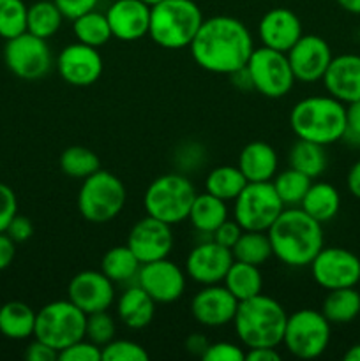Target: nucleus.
Segmentation results:
<instances>
[{
  "label": "nucleus",
  "instance_id": "603ef678",
  "mask_svg": "<svg viewBox=\"0 0 360 361\" xmlns=\"http://www.w3.org/2000/svg\"><path fill=\"white\" fill-rule=\"evenodd\" d=\"M186 351L189 353L191 356H198V358H203L205 351L210 345V341L205 337L203 334H191L189 337L186 338Z\"/></svg>",
  "mask_w": 360,
  "mask_h": 361
},
{
  "label": "nucleus",
  "instance_id": "6e6d98bb",
  "mask_svg": "<svg viewBox=\"0 0 360 361\" xmlns=\"http://www.w3.org/2000/svg\"><path fill=\"white\" fill-rule=\"evenodd\" d=\"M339 6L349 14H359L360 16V0H337Z\"/></svg>",
  "mask_w": 360,
  "mask_h": 361
},
{
  "label": "nucleus",
  "instance_id": "de8ad7c7",
  "mask_svg": "<svg viewBox=\"0 0 360 361\" xmlns=\"http://www.w3.org/2000/svg\"><path fill=\"white\" fill-rule=\"evenodd\" d=\"M53 2L56 4L64 18L73 21L74 18L81 16L88 11H94L97 7L99 0H53Z\"/></svg>",
  "mask_w": 360,
  "mask_h": 361
},
{
  "label": "nucleus",
  "instance_id": "4d7b16f0",
  "mask_svg": "<svg viewBox=\"0 0 360 361\" xmlns=\"http://www.w3.org/2000/svg\"><path fill=\"white\" fill-rule=\"evenodd\" d=\"M344 361H360V344L352 345V348L344 353Z\"/></svg>",
  "mask_w": 360,
  "mask_h": 361
},
{
  "label": "nucleus",
  "instance_id": "bb28decb",
  "mask_svg": "<svg viewBox=\"0 0 360 361\" xmlns=\"http://www.w3.org/2000/svg\"><path fill=\"white\" fill-rule=\"evenodd\" d=\"M300 208H302L307 215H311L314 221L325 224V222L332 221V219L339 214V208H341V196H339V190L335 189L332 183H311L309 190H307L302 203H300Z\"/></svg>",
  "mask_w": 360,
  "mask_h": 361
},
{
  "label": "nucleus",
  "instance_id": "a211bd4d",
  "mask_svg": "<svg viewBox=\"0 0 360 361\" xmlns=\"http://www.w3.org/2000/svg\"><path fill=\"white\" fill-rule=\"evenodd\" d=\"M102 56L97 48L73 42L56 56V71L66 83L73 87H90L102 74Z\"/></svg>",
  "mask_w": 360,
  "mask_h": 361
},
{
  "label": "nucleus",
  "instance_id": "393cba45",
  "mask_svg": "<svg viewBox=\"0 0 360 361\" xmlns=\"http://www.w3.org/2000/svg\"><path fill=\"white\" fill-rule=\"evenodd\" d=\"M155 302L140 286H131L116 300V316L131 330H141L154 319Z\"/></svg>",
  "mask_w": 360,
  "mask_h": 361
},
{
  "label": "nucleus",
  "instance_id": "a18cd8bd",
  "mask_svg": "<svg viewBox=\"0 0 360 361\" xmlns=\"http://www.w3.org/2000/svg\"><path fill=\"white\" fill-rule=\"evenodd\" d=\"M342 140L360 145V101L346 104V129Z\"/></svg>",
  "mask_w": 360,
  "mask_h": 361
},
{
  "label": "nucleus",
  "instance_id": "0eeeda50",
  "mask_svg": "<svg viewBox=\"0 0 360 361\" xmlns=\"http://www.w3.org/2000/svg\"><path fill=\"white\" fill-rule=\"evenodd\" d=\"M194 197L196 190L187 176L180 173H168L152 180L145 190L143 207L147 215L175 226L187 221Z\"/></svg>",
  "mask_w": 360,
  "mask_h": 361
},
{
  "label": "nucleus",
  "instance_id": "5fc2aeb1",
  "mask_svg": "<svg viewBox=\"0 0 360 361\" xmlns=\"http://www.w3.org/2000/svg\"><path fill=\"white\" fill-rule=\"evenodd\" d=\"M346 185H348L349 194L356 200H360V161L349 168L348 176H346Z\"/></svg>",
  "mask_w": 360,
  "mask_h": 361
},
{
  "label": "nucleus",
  "instance_id": "7c9ffc66",
  "mask_svg": "<svg viewBox=\"0 0 360 361\" xmlns=\"http://www.w3.org/2000/svg\"><path fill=\"white\" fill-rule=\"evenodd\" d=\"M288 162L289 168L304 173L309 178H318L327 169L328 157L323 145L307 140H296V143L289 148Z\"/></svg>",
  "mask_w": 360,
  "mask_h": 361
},
{
  "label": "nucleus",
  "instance_id": "6ab92c4d",
  "mask_svg": "<svg viewBox=\"0 0 360 361\" xmlns=\"http://www.w3.org/2000/svg\"><path fill=\"white\" fill-rule=\"evenodd\" d=\"M67 300L85 314L108 310L115 302L113 282L102 271L83 270L71 279L67 286Z\"/></svg>",
  "mask_w": 360,
  "mask_h": 361
},
{
  "label": "nucleus",
  "instance_id": "b1692460",
  "mask_svg": "<svg viewBox=\"0 0 360 361\" xmlns=\"http://www.w3.org/2000/svg\"><path fill=\"white\" fill-rule=\"evenodd\" d=\"M236 166L247 182H272L277 175V154L265 141H251L240 152Z\"/></svg>",
  "mask_w": 360,
  "mask_h": 361
},
{
  "label": "nucleus",
  "instance_id": "9b49d317",
  "mask_svg": "<svg viewBox=\"0 0 360 361\" xmlns=\"http://www.w3.org/2000/svg\"><path fill=\"white\" fill-rule=\"evenodd\" d=\"M284 208L272 182H247L235 197L233 217L246 231H268Z\"/></svg>",
  "mask_w": 360,
  "mask_h": 361
},
{
  "label": "nucleus",
  "instance_id": "f8f14e48",
  "mask_svg": "<svg viewBox=\"0 0 360 361\" xmlns=\"http://www.w3.org/2000/svg\"><path fill=\"white\" fill-rule=\"evenodd\" d=\"M4 60L11 73L25 81L44 78L53 66V56L46 39L30 32L7 39L4 48Z\"/></svg>",
  "mask_w": 360,
  "mask_h": 361
},
{
  "label": "nucleus",
  "instance_id": "c9c22d12",
  "mask_svg": "<svg viewBox=\"0 0 360 361\" xmlns=\"http://www.w3.org/2000/svg\"><path fill=\"white\" fill-rule=\"evenodd\" d=\"M232 254L235 261L254 264V267H261L274 256L267 231H246V229L233 245Z\"/></svg>",
  "mask_w": 360,
  "mask_h": 361
},
{
  "label": "nucleus",
  "instance_id": "473e14b6",
  "mask_svg": "<svg viewBox=\"0 0 360 361\" xmlns=\"http://www.w3.org/2000/svg\"><path fill=\"white\" fill-rule=\"evenodd\" d=\"M247 185V178L239 166H217L205 178V190L222 201H235Z\"/></svg>",
  "mask_w": 360,
  "mask_h": 361
},
{
  "label": "nucleus",
  "instance_id": "1a4fd4ad",
  "mask_svg": "<svg viewBox=\"0 0 360 361\" xmlns=\"http://www.w3.org/2000/svg\"><path fill=\"white\" fill-rule=\"evenodd\" d=\"M330 344V323L321 310L300 309L286 319L282 345L300 360H314Z\"/></svg>",
  "mask_w": 360,
  "mask_h": 361
},
{
  "label": "nucleus",
  "instance_id": "49530a36",
  "mask_svg": "<svg viewBox=\"0 0 360 361\" xmlns=\"http://www.w3.org/2000/svg\"><path fill=\"white\" fill-rule=\"evenodd\" d=\"M242 231L244 229L240 228V224L235 221V219H233V221L226 219V221L222 222V224L219 226L214 233H212V240H214V242H217L219 245L233 249V245H235L236 240L240 238Z\"/></svg>",
  "mask_w": 360,
  "mask_h": 361
},
{
  "label": "nucleus",
  "instance_id": "f704fd0d",
  "mask_svg": "<svg viewBox=\"0 0 360 361\" xmlns=\"http://www.w3.org/2000/svg\"><path fill=\"white\" fill-rule=\"evenodd\" d=\"M73 34L78 42H83L92 48H101L113 37L106 13L102 14L95 9L74 18Z\"/></svg>",
  "mask_w": 360,
  "mask_h": 361
},
{
  "label": "nucleus",
  "instance_id": "c85d7f7f",
  "mask_svg": "<svg viewBox=\"0 0 360 361\" xmlns=\"http://www.w3.org/2000/svg\"><path fill=\"white\" fill-rule=\"evenodd\" d=\"M222 286L239 302L260 295L261 289H263V277H261L260 267L242 263V261H233L224 281H222Z\"/></svg>",
  "mask_w": 360,
  "mask_h": 361
},
{
  "label": "nucleus",
  "instance_id": "412c9836",
  "mask_svg": "<svg viewBox=\"0 0 360 361\" xmlns=\"http://www.w3.org/2000/svg\"><path fill=\"white\" fill-rule=\"evenodd\" d=\"M112 35L119 41L133 42L148 35L150 6L141 0H115L106 11Z\"/></svg>",
  "mask_w": 360,
  "mask_h": 361
},
{
  "label": "nucleus",
  "instance_id": "6e6552de",
  "mask_svg": "<svg viewBox=\"0 0 360 361\" xmlns=\"http://www.w3.org/2000/svg\"><path fill=\"white\" fill-rule=\"evenodd\" d=\"M87 314L78 309L71 300H56L46 303L35 314L34 337L46 342L56 351L85 338Z\"/></svg>",
  "mask_w": 360,
  "mask_h": 361
},
{
  "label": "nucleus",
  "instance_id": "39448f33",
  "mask_svg": "<svg viewBox=\"0 0 360 361\" xmlns=\"http://www.w3.org/2000/svg\"><path fill=\"white\" fill-rule=\"evenodd\" d=\"M203 20L194 0H161L150 7L148 35L164 49L189 48Z\"/></svg>",
  "mask_w": 360,
  "mask_h": 361
},
{
  "label": "nucleus",
  "instance_id": "20e7f679",
  "mask_svg": "<svg viewBox=\"0 0 360 361\" xmlns=\"http://www.w3.org/2000/svg\"><path fill=\"white\" fill-rule=\"evenodd\" d=\"M288 314L277 300L260 295L239 302L235 319V331L239 341L251 348H277L282 344Z\"/></svg>",
  "mask_w": 360,
  "mask_h": 361
},
{
  "label": "nucleus",
  "instance_id": "4be33fe9",
  "mask_svg": "<svg viewBox=\"0 0 360 361\" xmlns=\"http://www.w3.org/2000/svg\"><path fill=\"white\" fill-rule=\"evenodd\" d=\"M300 18L286 7H274L261 16L258 23V37L261 44L277 51H288L302 37Z\"/></svg>",
  "mask_w": 360,
  "mask_h": 361
},
{
  "label": "nucleus",
  "instance_id": "8fccbe9b",
  "mask_svg": "<svg viewBox=\"0 0 360 361\" xmlns=\"http://www.w3.org/2000/svg\"><path fill=\"white\" fill-rule=\"evenodd\" d=\"M23 356L28 361H56L59 360V351L46 344V342L35 338L34 342L27 345Z\"/></svg>",
  "mask_w": 360,
  "mask_h": 361
},
{
  "label": "nucleus",
  "instance_id": "aec40b11",
  "mask_svg": "<svg viewBox=\"0 0 360 361\" xmlns=\"http://www.w3.org/2000/svg\"><path fill=\"white\" fill-rule=\"evenodd\" d=\"M239 300L221 284L203 286L191 302V314L201 326L219 328L233 323Z\"/></svg>",
  "mask_w": 360,
  "mask_h": 361
},
{
  "label": "nucleus",
  "instance_id": "ea45409f",
  "mask_svg": "<svg viewBox=\"0 0 360 361\" xmlns=\"http://www.w3.org/2000/svg\"><path fill=\"white\" fill-rule=\"evenodd\" d=\"M115 319L109 316L108 310L88 314L87 323H85V338H88V341L94 342L95 345L102 349V345H106L115 338Z\"/></svg>",
  "mask_w": 360,
  "mask_h": 361
},
{
  "label": "nucleus",
  "instance_id": "79ce46f5",
  "mask_svg": "<svg viewBox=\"0 0 360 361\" xmlns=\"http://www.w3.org/2000/svg\"><path fill=\"white\" fill-rule=\"evenodd\" d=\"M60 361H102V349L88 338L74 342L59 353Z\"/></svg>",
  "mask_w": 360,
  "mask_h": 361
},
{
  "label": "nucleus",
  "instance_id": "423d86ee",
  "mask_svg": "<svg viewBox=\"0 0 360 361\" xmlns=\"http://www.w3.org/2000/svg\"><path fill=\"white\" fill-rule=\"evenodd\" d=\"M127 190L122 180L113 173L97 169L83 180L78 192V210L92 224L113 221L126 207Z\"/></svg>",
  "mask_w": 360,
  "mask_h": 361
},
{
  "label": "nucleus",
  "instance_id": "7ed1b4c3",
  "mask_svg": "<svg viewBox=\"0 0 360 361\" xmlns=\"http://www.w3.org/2000/svg\"><path fill=\"white\" fill-rule=\"evenodd\" d=\"M289 126L299 140L318 145L337 143L346 129V104L332 95H313L293 106Z\"/></svg>",
  "mask_w": 360,
  "mask_h": 361
},
{
  "label": "nucleus",
  "instance_id": "a19ab883",
  "mask_svg": "<svg viewBox=\"0 0 360 361\" xmlns=\"http://www.w3.org/2000/svg\"><path fill=\"white\" fill-rule=\"evenodd\" d=\"M148 353L141 344L133 341H115L102 345V361H147Z\"/></svg>",
  "mask_w": 360,
  "mask_h": 361
},
{
  "label": "nucleus",
  "instance_id": "09e8293b",
  "mask_svg": "<svg viewBox=\"0 0 360 361\" xmlns=\"http://www.w3.org/2000/svg\"><path fill=\"white\" fill-rule=\"evenodd\" d=\"M6 233L16 243H23L27 240H30L32 235H34V224H32V221L28 217L16 214L13 217V221L9 222V226H7Z\"/></svg>",
  "mask_w": 360,
  "mask_h": 361
},
{
  "label": "nucleus",
  "instance_id": "864d4df0",
  "mask_svg": "<svg viewBox=\"0 0 360 361\" xmlns=\"http://www.w3.org/2000/svg\"><path fill=\"white\" fill-rule=\"evenodd\" d=\"M246 361H281L277 348H251L246 353Z\"/></svg>",
  "mask_w": 360,
  "mask_h": 361
},
{
  "label": "nucleus",
  "instance_id": "5701e85b",
  "mask_svg": "<svg viewBox=\"0 0 360 361\" xmlns=\"http://www.w3.org/2000/svg\"><path fill=\"white\" fill-rule=\"evenodd\" d=\"M321 81L328 95L342 104L360 101V55L344 53L334 56Z\"/></svg>",
  "mask_w": 360,
  "mask_h": 361
},
{
  "label": "nucleus",
  "instance_id": "13d9d810",
  "mask_svg": "<svg viewBox=\"0 0 360 361\" xmlns=\"http://www.w3.org/2000/svg\"><path fill=\"white\" fill-rule=\"evenodd\" d=\"M141 2H145V4H147V6H155V4H159V2H161V0H141Z\"/></svg>",
  "mask_w": 360,
  "mask_h": 361
},
{
  "label": "nucleus",
  "instance_id": "f3484780",
  "mask_svg": "<svg viewBox=\"0 0 360 361\" xmlns=\"http://www.w3.org/2000/svg\"><path fill=\"white\" fill-rule=\"evenodd\" d=\"M127 247L133 250L141 264L164 259L173 249L172 226L150 215H145L131 228Z\"/></svg>",
  "mask_w": 360,
  "mask_h": 361
},
{
  "label": "nucleus",
  "instance_id": "c756f323",
  "mask_svg": "<svg viewBox=\"0 0 360 361\" xmlns=\"http://www.w3.org/2000/svg\"><path fill=\"white\" fill-rule=\"evenodd\" d=\"M321 312L330 324H348L360 314V293L355 288L332 289L325 296Z\"/></svg>",
  "mask_w": 360,
  "mask_h": 361
},
{
  "label": "nucleus",
  "instance_id": "2eb2a0df",
  "mask_svg": "<svg viewBox=\"0 0 360 361\" xmlns=\"http://www.w3.org/2000/svg\"><path fill=\"white\" fill-rule=\"evenodd\" d=\"M293 76L302 83H316L323 80L330 66L332 49L323 37L316 34H302V37L286 51Z\"/></svg>",
  "mask_w": 360,
  "mask_h": 361
},
{
  "label": "nucleus",
  "instance_id": "ddd939ff",
  "mask_svg": "<svg viewBox=\"0 0 360 361\" xmlns=\"http://www.w3.org/2000/svg\"><path fill=\"white\" fill-rule=\"evenodd\" d=\"M309 268L314 282L327 291L355 288L360 282L359 256L342 247H323Z\"/></svg>",
  "mask_w": 360,
  "mask_h": 361
},
{
  "label": "nucleus",
  "instance_id": "72a5a7b5",
  "mask_svg": "<svg viewBox=\"0 0 360 361\" xmlns=\"http://www.w3.org/2000/svg\"><path fill=\"white\" fill-rule=\"evenodd\" d=\"M64 14L56 7L53 0H39V2L28 6L27 11V32L46 39L56 34L62 27Z\"/></svg>",
  "mask_w": 360,
  "mask_h": 361
},
{
  "label": "nucleus",
  "instance_id": "37998d69",
  "mask_svg": "<svg viewBox=\"0 0 360 361\" xmlns=\"http://www.w3.org/2000/svg\"><path fill=\"white\" fill-rule=\"evenodd\" d=\"M203 361H246V351L233 342H210L205 351Z\"/></svg>",
  "mask_w": 360,
  "mask_h": 361
},
{
  "label": "nucleus",
  "instance_id": "9d476101",
  "mask_svg": "<svg viewBox=\"0 0 360 361\" xmlns=\"http://www.w3.org/2000/svg\"><path fill=\"white\" fill-rule=\"evenodd\" d=\"M251 88L268 99H281L289 94L295 85L292 66L284 51L267 48H254L246 66Z\"/></svg>",
  "mask_w": 360,
  "mask_h": 361
},
{
  "label": "nucleus",
  "instance_id": "2f4dec72",
  "mask_svg": "<svg viewBox=\"0 0 360 361\" xmlns=\"http://www.w3.org/2000/svg\"><path fill=\"white\" fill-rule=\"evenodd\" d=\"M140 267V259L127 245L113 247L101 259V271L113 284H124L136 279Z\"/></svg>",
  "mask_w": 360,
  "mask_h": 361
},
{
  "label": "nucleus",
  "instance_id": "a878e982",
  "mask_svg": "<svg viewBox=\"0 0 360 361\" xmlns=\"http://www.w3.org/2000/svg\"><path fill=\"white\" fill-rule=\"evenodd\" d=\"M226 219H228L226 201L219 200L205 190L203 194H196L194 197L187 221L193 224L196 231L203 233V235H212Z\"/></svg>",
  "mask_w": 360,
  "mask_h": 361
},
{
  "label": "nucleus",
  "instance_id": "4468645a",
  "mask_svg": "<svg viewBox=\"0 0 360 361\" xmlns=\"http://www.w3.org/2000/svg\"><path fill=\"white\" fill-rule=\"evenodd\" d=\"M186 271L168 257L143 263L136 282L155 303H173L186 291Z\"/></svg>",
  "mask_w": 360,
  "mask_h": 361
},
{
  "label": "nucleus",
  "instance_id": "cd10ccee",
  "mask_svg": "<svg viewBox=\"0 0 360 361\" xmlns=\"http://www.w3.org/2000/svg\"><path fill=\"white\" fill-rule=\"evenodd\" d=\"M35 314L23 302H7L0 307V334L11 341H25L34 335Z\"/></svg>",
  "mask_w": 360,
  "mask_h": 361
},
{
  "label": "nucleus",
  "instance_id": "e433bc0d",
  "mask_svg": "<svg viewBox=\"0 0 360 361\" xmlns=\"http://www.w3.org/2000/svg\"><path fill=\"white\" fill-rule=\"evenodd\" d=\"M60 169L64 175L71 176V178L85 180L92 173L101 169V161L90 148L74 145L60 154Z\"/></svg>",
  "mask_w": 360,
  "mask_h": 361
},
{
  "label": "nucleus",
  "instance_id": "c03bdc74",
  "mask_svg": "<svg viewBox=\"0 0 360 361\" xmlns=\"http://www.w3.org/2000/svg\"><path fill=\"white\" fill-rule=\"evenodd\" d=\"M18 214V200L9 185L0 182V233H6L7 226Z\"/></svg>",
  "mask_w": 360,
  "mask_h": 361
},
{
  "label": "nucleus",
  "instance_id": "dca6fc26",
  "mask_svg": "<svg viewBox=\"0 0 360 361\" xmlns=\"http://www.w3.org/2000/svg\"><path fill=\"white\" fill-rule=\"evenodd\" d=\"M232 249L207 240L191 249L186 259V275L201 286L221 284L233 263Z\"/></svg>",
  "mask_w": 360,
  "mask_h": 361
},
{
  "label": "nucleus",
  "instance_id": "58836bf2",
  "mask_svg": "<svg viewBox=\"0 0 360 361\" xmlns=\"http://www.w3.org/2000/svg\"><path fill=\"white\" fill-rule=\"evenodd\" d=\"M27 11L23 0H0V37L7 41L27 32Z\"/></svg>",
  "mask_w": 360,
  "mask_h": 361
},
{
  "label": "nucleus",
  "instance_id": "4c0bfd02",
  "mask_svg": "<svg viewBox=\"0 0 360 361\" xmlns=\"http://www.w3.org/2000/svg\"><path fill=\"white\" fill-rule=\"evenodd\" d=\"M311 183H313V178L293 168H288L272 178V185L284 207H300Z\"/></svg>",
  "mask_w": 360,
  "mask_h": 361
},
{
  "label": "nucleus",
  "instance_id": "f257e3e1",
  "mask_svg": "<svg viewBox=\"0 0 360 361\" xmlns=\"http://www.w3.org/2000/svg\"><path fill=\"white\" fill-rule=\"evenodd\" d=\"M189 48L201 69L232 76L246 69L254 51V41L249 28L236 18L212 16L203 20Z\"/></svg>",
  "mask_w": 360,
  "mask_h": 361
},
{
  "label": "nucleus",
  "instance_id": "f03ea898",
  "mask_svg": "<svg viewBox=\"0 0 360 361\" xmlns=\"http://www.w3.org/2000/svg\"><path fill=\"white\" fill-rule=\"evenodd\" d=\"M272 252L281 263L292 268L309 267L323 249V228L300 207H288L281 212L267 231Z\"/></svg>",
  "mask_w": 360,
  "mask_h": 361
},
{
  "label": "nucleus",
  "instance_id": "3c124183",
  "mask_svg": "<svg viewBox=\"0 0 360 361\" xmlns=\"http://www.w3.org/2000/svg\"><path fill=\"white\" fill-rule=\"evenodd\" d=\"M16 256V242L7 233H0V271L11 267Z\"/></svg>",
  "mask_w": 360,
  "mask_h": 361
}]
</instances>
